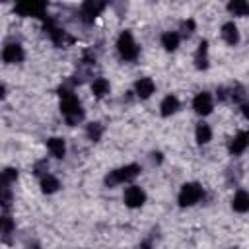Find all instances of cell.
I'll return each mask as SVG.
<instances>
[{
  "instance_id": "obj_1",
  "label": "cell",
  "mask_w": 249,
  "mask_h": 249,
  "mask_svg": "<svg viewBox=\"0 0 249 249\" xmlns=\"http://www.w3.org/2000/svg\"><path fill=\"white\" fill-rule=\"evenodd\" d=\"M58 95H60V113H62V117L66 119V123L70 126L78 124L84 119V109H82L80 99L72 93L70 88H60Z\"/></svg>"
},
{
  "instance_id": "obj_2",
  "label": "cell",
  "mask_w": 249,
  "mask_h": 249,
  "mask_svg": "<svg viewBox=\"0 0 249 249\" xmlns=\"http://www.w3.org/2000/svg\"><path fill=\"white\" fill-rule=\"evenodd\" d=\"M140 165L138 163H126L119 169H113L105 175V185L107 187H117V185H123V183H130L134 181L138 175H140Z\"/></svg>"
},
{
  "instance_id": "obj_3",
  "label": "cell",
  "mask_w": 249,
  "mask_h": 249,
  "mask_svg": "<svg viewBox=\"0 0 249 249\" xmlns=\"http://www.w3.org/2000/svg\"><path fill=\"white\" fill-rule=\"evenodd\" d=\"M117 53H119V56H121L123 60H126V62H132V60L138 58L140 47L136 45V41H134V37H132L130 31H126V29L121 31V35H119V39H117Z\"/></svg>"
},
{
  "instance_id": "obj_4",
  "label": "cell",
  "mask_w": 249,
  "mask_h": 249,
  "mask_svg": "<svg viewBox=\"0 0 249 249\" xmlns=\"http://www.w3.org/2000/svg\"><path fill=\"white\" fill-rule=\"evenodd\" d=\"M204 198V189L200 183H185L179 191V206H195L196 202H200Z\"/></svg>"
},
{
  "instance_id": "obj_5",
  "label": "cell",
  "mask_w": 249,
  "mask_h": 249,
  "mask_svg": "<svg viewBox=\"0 0 249 249\" xmlns=\"http://www.w3.org/2000/svg\"><path fill=\"white\" fill-rule=\"evenodd\" d=\"M45 10H47V4L45 2H37V0H31V2H19L16 4V12L19 16H33V18H47L45 16Z\"/></svg>"
},
{
  "instance_id": "obj_6",
  "label": "cell",
  "mask_w": 249,
  "mask_h": 249,
  "mask_svg": "<svg viewBox=\"0 0 249 249\" xmlns=\"http://www.w3.org/2000/svg\"><path fill=\"white\" fill-rule=\"evenodd\" d=\"M123 200H124V204H126L128 208H140V206L146 202V193H144L142 187L130 185V187H126V191H124V195H123Z\"/></svg>"
},
{
  "instance_id": "obj_7",
  "label": "cell",
  "mask_w": 249,
  "mask_h": 249,
  "mask_svg": "<svg viewBox=\"0 0 249 249\" xmlns=\"http://www.w3.org/2000/svg\"><path fill=\"white\" fill-rule=\"evenodd\" d=\"M193 109H195L196 115H202V117H204V115H210L212 109H214V99H212V95H210L208 91L196 93L195 99H193Z\"/></svg>"
},
{
  "instance_id": "obj_8",
  "label": "cell",
  "mask_w": 249,
  "mask_h": 249,
  "mask_svg": "<svg viewBox=\"0 0 249 249\" xmlns=\"http://www.w3.org/2000/svg\"><path fill=\"white\" fill-rule=\"evenodd\" d=\"M103 10H105V4L103 2H93V0L84 2L82 8H80V19L86 21V23H91Z\"/></svg>"
},
{
  "instance_id": "obj_9",
  "label": "cell",
  "mask_w": 249,
  "mask_h": 249,
  "mask_svg": "<svg viewBox=\"0 0 249 249\" xmlns=\"http://www.w3.org/2000/svg\"><path fill=\"white\" fill-rule=\"evenodd\" d=\"M249 148V130H239L228 144V150L231 156H239Z\"/></svg>"
},
{
  "instance_id": "obj_10",
  "label": "cell",
  "mask_w": 249,
  "mask_h": 249,
  "mask_svg": "<svg viewBox=\"0 0 249 249\" xmlns=\"http://www.w3.org/2000/svg\"><path fill=\"white\" fill-rule=\"evenodd\" d=\"M23 47L19 43H8L4 49H2V60L8 62V64H16V62H21L23 60Z\"/></svg>"
},
{
  "instance_id": "obj_11",
  "label": "cell",
  "mask_w": 249,
  "mask_h": 249,
  "mask_svg": "<svg viewBox=\"0 0 249 249\" xmlns=\"http://www.w3.org/2000/svg\"><path fill=\"white\" fill-rule=\"evenodd\" d=\"M154 91H156V84H154L152 78H140V80H136V84H134V93H136V97L148 99Z\"/></svg>"
},
{
  "instance_id": "obj_12",
  "label": "cell",
  "mask_w": 249,
  "mask_h": 249,
  "mask_svg": "<svg viewBox=\"0 0 249 249\" xmlns=\"http://www.w3.org/2000/svg\"><path fill=\"white\" fill-rule=\"evenodd\" d=\"M195 66H196V70L208 68V41L206 39H202L198 43V49L195 53Z\"/></svg>"
},
{
  "instance_id": "obj_13",
  "label": "cell",
  "mask_w": 249,
  "mask_h": 249,
  "mask_svg": "<svg viewBox=\"0 0 249 249\" xmlns=\"http://www.w3.org/2000/svg\"><path fill=\"white\" fill-rule=\"evenodd\" d=\"M179 111V99L175 97V95H165L163 99H161V103H160V113H161V117H171L173 113H177Z\"/></svg>"
},
{
  "instance_id": "obj_14",
  "label": "cell",
  "mask_w": 249,
  "mask_h": 249,
  "mask_svg": "<svg viewBox=\"0 0 249 249\" xmlns=\"http://www.w3.org/2000/svg\"><path fill=\"white\" fill-rule=\"evenodd\" d=\"M222 39L228 45H237L239 43V31H237V25L233 21H226L222 25Z\"/></svg>"
},
{
  "instance_id": "obj_15",
  "label": "cell",
  "mask_w": 249,
  "mask_h": 249,
  "mask_svg": "<svg viewBox=\"0 0 249 249\" xmlns=\"http://www.w3.org/2000/svg\"><path fill=\"white\" fill-rule=\"evenodd\" d=\"M231 208L239 214L243 212H249V193L247 191H237L233 195V200H231Z\"/></svg>"
},
{
  "instance_id": "obj_16",
  "label": "cell",
  "mask_w": 249,
  "mask_h": 249,
  "mask_svg": "<svg viewBox=\"0 0 249 249\" xmlns=\"http://www.w3.org/2000/svg\"><path fill=\"white\" fill-rule=\"evenodd\" d=\"M47 148H49L51 156H54V158H58V160L64 158V154H66V144H64V140L58 138V136L49 138V140H47Z\"/></svg>"
},
{
  "instance_id": "obj_17",
  "label": "cell",
  "mask_w": 249,
  "mask_h": 249,
  "mask_svg": "<svg viewBox=\"0 0 249 249\" xmlns=\"http://www.w3.org/2000/svg\"><path fill=\"white\" fill-rule=\"evenodd\" d=\"M179 43H181V35L177 33V31H165L163 35H161V47L165 49V51H175L177 47H179Z\"/></svg>"
},
{
  "instance_id": "obj_18",
  "label": "cell",
  "mask_w": 249,
  "mask_h": 249,
  "mask_svg": "<svg viewBox=\"0 0 249 249\" xmlns=\"http://www.w3.org/2000/svg\"><path fill=\"white\" fill-rule=\"evenodd\" d=\"M58 189H60V181H58L54 175L47 173L45 177H41V191H43L45 195H53V193H56Z\"/></svg>"
},
{
  "instance_id": "obj_19",
  "label": "cell",
  "mask_w": 249,
  "mask_h": 249,
  "mask_svg": "<svg viewBox=\"0 0 249 249\" xmlns=\"http://www.w3.org/2000/svg\"><path fill=\"white\" fill-rule=\"evenodd\" d=\"M195 138H196L198 144H208L210 138H212V128L206 123H198L196 128H195Z\"/></svg>"
},
{
  "instance_id": "obj_20",
  "label": "cell",
  "mask_w": 249,
  "mask_h": 249,
  "mask_svg": "<svg viewBox=\"0 0 249 249\" xmlns=\"http://www.w3.org/2000/svg\"><path fill=\"white\" fill-rule=\"evenodd\" d=\"M109 89H111V86H109V82H107L105 78H95V80L91 82V93H93L95 97L107 95Z\"/></svg>"
},
{
  "instance_id": "obj_21",
  "label": "cell",
  "mask_w": 249,
  "mask_h": 249,
  "mask_svg": "<svg viewBox=\"0 0 249 249\" xmlns=\"http://www.w3.org/2000/svg\"><path fill=\"white\" fill-rule=\"evenodd\" d=\"M228 12H231L233 16H249V4L243 0H231L228 4Z\"/></svg>"
},
{
  "instance_id": "obj_22",
  "label": "cell",
  "mask_w": 249,
  "mask_h": 249,
  "mask_svg": "<svg viewBox=\"0 0 249 249\" xmlns=\"http://www.w3.org/2000/svg\"><path fill=\"white\" fill-rule=\"evenodd\" d=\"M86 134H88V138L93 140V142L101 140V136H103V124H101V123H89V124L86 126Z\"/></svg>"
},
{
  "instance_id": "obj_23",
  "label": "cell",
  "mask_w": 249,
  "mask_h": 249,
  "mask_svg": "<svg viewBox=\"0 0 249 249\" xmlns=\"http://www.w3.org/2000/svg\"><path fill=\"white\" fill-rule=\"evenodd\" d=\"M16 179H18V169H14V167H6L4 173H2V187H10Z\"/></svg>"
},
{
  "instance_id": "obj_24",
  "label": "cell",
  "mask_w": 249,
  "mask_h": 249,
  "mask_svg": "<svg viewBox=\"0 0 249 249\" xmlns=\"http://www.w3.org/2000/svg\"><path fill=\"white\" fill-rule=\"evenodd\" d=\"M12 231H14V222H12V218L8 214H4L2 216V237H4V241H8Z\"/></svg>"
},
{
  "instance_id": "obj_25",
  "label": "cell",
  "mask_w": 249,
  "mask_h": 249,
  "mask_svg": "<svg viewBox=\"0 0 249 249\" xmlns=\"http://www.w3.org/2000/svg\"><path fill=\"white\" fill-rule=\"evenodd\" d=\"M230 91V99H233V101H239V99H243L245 97V89L239 86V84H235L231 89H228Z\"/></svg>"
},
{
  "instance_id": "obj_26",
  "label": "cell",
  "mask_w": 249,
  "mask_h": 249,
  "mask_svg": "<svg viewBox=\"0 0 249 249\" xmlns=\"http://www.w3.org/2000/svg\"><path fill=\"white\" fill-rule=\"evenodd\" d=\"M47 169H49V163H47V160H41V161H37V163H35V167H33V173H35V175H41V177H45V175H47Z\"/></svg>"
},
{
  "instance_id": "obj_27",
  "label": "cell",
  "mask_w": 249,
  "mask_h": 249,
  "mask_svg": "<svg viewBox=\"0 0 249 249\" xmlns=\"http://www.w3.org/2000/svg\"><path fill=\"white\" fill-rule=\"evenodd\" d=\"M181 31H183V35H191L195 31V21L193 19H185L181 23Z\"/></svg>"
},
{
  "instance_id": "obj_28",
  "label": "cell",
  "mask_w": 249,
  "mask_h": 249,
  "mask_svg": "<svg viewBox=\"0 0 249 249\" xmlns=\"http://www.w3.org/2000/svg\"><path fill=\"white\" fill-rule=\"evenodd\" d=\"M241 113H243L245 119H249V101H243L241 103Z\"/></svg>"
},
{
  "instance_id": "obj_29",
  "label": "cell",
  "mask_w": 249,
  "mask_h": 249,
  "mask_svg": "<svg viewBox=\"0 0 249 249\" xmlns=\"http://www.w3.org/2000/svg\"><path fill=\"white\" fill-rule=\"evenodd\" d=\"M152 156H154L152 160H154L156 163H160V161H161V154H160V152H156V154H152Z\"/></svg>"
},
{
  "instance_id": "obj_30",
  "label": "cell",
  "mask_w": 249,
  "mask_h": 249,
  "mask_svg": "<svg viewBox=\"0 0 249 249\" xmlns=\"http://www.w3.org/2000/svg\"><path fill=\"white\" fill-rule=\"evenodd\" d=\"M231 249H233V247H231Z\"/></svg>"
}]
</instances>
